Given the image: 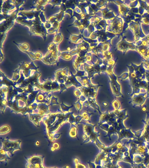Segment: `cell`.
Listing matches in <instances>:
<instances>
[{"label":"cell","mask_w":149,"mask_h":168,"mask_svg":"<svg viewBox=\"0 0 149 168\" xmlns=\"http://www.w3.org/2000/svg\"><path fill=\"white\" fill-rule=\"evenodd\" d=\"M74 161L75 164V168H86L85 165L80 163L79 160L77 158H74Z\"/></svg>","instance_id":"obj_11"},{"label":"cell","mask_w":149,"mask_h":168,"mask_svg":"<svg viewBox=\"0 0 149 168\" xmlns=\"http://www.w3.org/2000/svg\"><path fill=\"white\" fill-rule=\"evenodd\" d=\"M92 114H89L87 112H83L81 114V116L83 117V118L86 121H88L89 123H90V117L91 115Z\"/></svg>","instance_id":"obj_12"},{"label":"cell","mask_w":149,"mask_h":168,"mask_svg":"<svg viewBox=\"0 0 149 168\" xmlns=\"http://www.w3.org/2000/svg\"><path fill=\"white\" fill-rule=\"evenodd\" d=\"M77 128L76 126L74 124H71V127H70L69 132L70 136L72 137H77L78 140H79L78 137H77Z\"/></svg>","instance_id":"obj_8"},{"label":"cell","mask_w":149,"mask_h":168,"mask_svg":"<svg viewBox=\"0 0 149 168\" xmlns=\"http://www.w3.org/2000/svg\"><path fill=\"white\" fill-rule=\"evenodd\" d=\"M40 142L38 141H36V143H35V145H36V146H38L40 145Z\"/></svg>","instance_id":"obj_15"},{"label":"cell","mask_w":149,"mask_h":168,"mask_svg":"<svg viewBox=\"0 0 149 168\" xmlns=\"http://www.w3.org/2000/svg\"><path fill=\"white\" fill-rule=\"evenodd\" d=\"M60 106H61V110H62V111L64 113L66 114V113H69V110L70 108L73 106V105H72V106H68L65 105L64 104V103H62L60 105Z\"/></svg>","instance_id":"obj_10"},{"label":"cell","mask_w":149,"mask_h":168,"mask_svg":"<svg viewBox=\"0 0 149 168\" xmlns=\"http://www.w3.org/2000/svg\"><path fill=\"white\" fill-rule=\"evenodd\" d=\"M142 44H144V45H145L146 44V42H142Z\"/></svg>","instance_id":"obj_17"},{"label":"cell","mask_w":149,"mask_h":168,"mask_svg":"<svg viewBox=\"0 0 149 168\" xmlns=\"http://www.w3.org/2000/svg\"></svg>","instance_id":"obj_18"},{"label":"cell","mask_w":149,"mask_h":168,"mask_svg":"<svg viewBox=\"0 0 149 168\" xmlns=\"http://www.w3.org/2000/svg\"><path fill=\"white\" fill-rule=\"evenodd\" d=\"M29 115L30 121H32L37 127H40V122L41 120H42V119L44 116L38 113L34 114H29Z\"/></svg>","instance_id":"obj_4"},{"label":"cell","mask_w":149,"mask_h":168,"mask_svg":"<svg viewBox=\"0 0 149 168\" xmlns=\"http://www.w3.org/2000/svg\"><path fill=\"white\" fill-rule=\"evenodd\" d=\"M74 104H75V106H76V109L78 111V113H79L81 109V104L80 103V102H79V101L78 102H77V103H75Z\"/></svg>","instance_id":"obj_13"},{"label":"cell","mask_w":149,"mask_h":168,"mask_svg":"<svg viewBox=\"0 0 149 168\" xmlns=\"http://www.w3.org/2000/svg\"><path fill=\"white\" fill-rule=\"evenodd\" d=\"M74 112H71V114L70 115L68 118V122L70 124H73L74 125H78V124L81 122V120L83 119V117L81 116H77V117H75L73 115Z\"/></svg>","instance_id":"obj_6"},{"label":"cell","mask_w":149,"mask_h":168,"mask_svg":"<svg viewBox=\"0 0 149 168\" xmlns=\"http://www.w3.org/2000/svg\"><path fill=\"white\" fill-rule=\"evenodd\" d=\"M1 139L3 143V146L1 148L6 152H7L9 155H10V158L13 156L14 151L18 150H21L20 145L22 141L20 140L10 141L8 137L5 139H3L2 138H1Z\"/></svg>","instance_id":"obj_2"},{"label":"cell","mask_w":149,"mask_h":168,"mask_svg":"<svg viewBox=\"0 0 149 168\" xmlns=\"http://www.w3.org/2000/svg\"><path fill=\"white\" fill-rule=\"evenodd\" d=\"M70 114L71 112L65 114L58 109L56 114H49L43 118L42 121L46 126V135L50 141H55V133L63 124L68 122Z\"/></svg>","instance_id":"obj_1"},{"label":"cell","mask_w":149,"mask_h":168,"mask_svg":"<svg viewBox=\"0 0 149 168\" xmlns=\"http://www.w3.org/2000/svg\"><path fill=\"white\" fill-rule=\"evenodd\" d=\"M131 75L132 77H135V76H136V74L135 73H132V74Z\"/></svg>","instance_id":"obj_16"},{"label":"cell","mask_w":149,"mask_h":168,"mask_svg":"<svg viewBox=\"0 0 149 168\" xmlns=\"http://www.w3.org/2000/svg\"><path fill=\"white\" fill-rule=\"evenodd\" d=\"M60 148V145L57 143H54L53 147L51 149L52 151H54L56 149H58Z\"/></svg>","instance_id":"obj_14"},{"label":"cell","mask_w":149,"mask_h":168,"mask_svg":"<svg viewBox=\"0 0 149 168\" xmlns=\"http://www.w3.org/2000/svg\"><path fill=\"white\" fill-rule=\"evenodd\" d=\"M49 107V106H46V105L43 104H40L38 106L37 112L38 114H40L45 117L46 116L50 114V110L48 109Z\"/></svg>","instance_id":"obj_5"},{"label":"cell","mask_w":149,"mask_h":168,"mask_svg":"<svg viewBox=\"0 0 149 168\" xmlns=\"http://www.w3.org/2000/svg\"><path fill=\"white\" fill-rule=\"evenodd\" d=\"M11 159L10 156H9V154L7 152L2 149L1 148V161H5V165L8 164V160Z\"/></svg>","instance_id":"obj_7"},{"label":"cell","mask_w":149,"mask_h":168,"mask_svg":"<svg viewBox=\"0 0 149 168\" xmlns=\"http://www.w3.org/2000/svg\"><path fill=\"white\" fill-rule=\"evenodd\" d=\"M64 168H65V167H64Z\"/></svg>","instance_id":"obj_19"},{"label":"cell","mask_w":149,"mask_h":168,"mask_svg":"<svg viewBox=\"0 0 149 168\" xmlns=\"http://www.w3.org/2000/svg\"><path fill=\"white\" fill-rule=\"evenodd\" d=\"M10 128L8 125L3 126L1 127V133L0 134L1 135L6 134V133H8L9 132H10Z\"/></svg>","instance_id":"obj_9"},{"label":"cell","mask_w":149,"mask_h":168,"mask_svg":"<svg viewBox=\"0 0 149 168\" xmlns=\"http://www.w3.org/2000/svg\"><path fill=\"white\" fill-rule=\"evenodd\" d=\"M27 161L26 168H46L43 164L44 156L33 155L30 158L25 157Z\"/></svg>","instance_id":"obj_3"}]
</instances>
